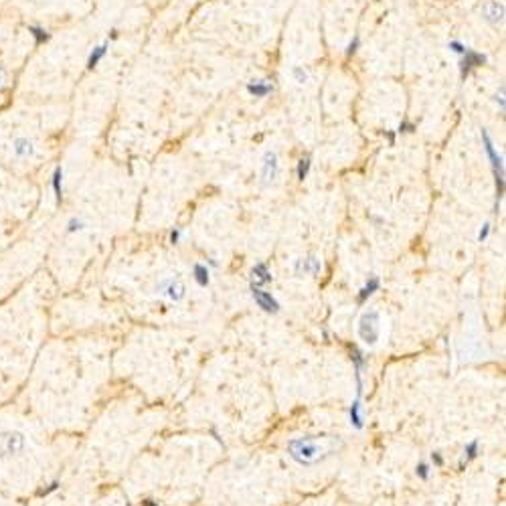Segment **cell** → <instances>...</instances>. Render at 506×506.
<instances>
[{
  "label": "cell",
  "instance_id": "30bf717a",
  "mask_svg": "<svg viewBox=\"0 0 506 506\" xmlns=\"http://www.w3.org/2000/svg\"><path fill=\"white\" fill-rule=\"evenodd\" d=\"M245 91L251 97H267L276 91V85L272 83V79H257V81H249L245 85Z\"/></svg>",
  "mask_w": 506,
  "mask_h": 506
},
{
  "label": "cell",
  "instance_id": "8fae6325",
  "mask_svg": "<svg viewBox=\"0 0 506 506\" xmlns=\"http://www.w3.org/2000/svg\"><path fill=\"white\" fill-rule=\"evenodd\" d=\"M320 269H322V261H320L316 255L312 257H306V259H298L294 263V272L296 276H302V274H310V276H318Z\"/></svg>",
  "mask_w": 506,
  "mask_h": 506
},
{
  "label": "cell",
  "instance_id": "7a4b0ae2",
  "mask_svg": "<svg viewBox=\"0 0 506 506\" xmlns=\"http://www.w3.org/2000/svg\"><path fill=\"white\" fill-rule=\"evenodd\" d=\"M480 138H482V146H484V152L488 160H490V166H492V172H494V180H496V198L500 200L504 197V160L502 156L498 154V150L494 146V140L492 136L488 134L486 128L480 130Z\"/></svg>",
  "mask_w": 506,
  "mask_h": 506
},
{
  "label": "cell",
  "instance_id": "3957f363",
  "mask_svg": "<svg viewBox=\"0 0 506 506\" xmlns=\"http://www.w3.org/2000/svg\"><path fill=\"white\" fill-rule=\"evenodd\" d=\"M27 450V437L16 429H0V460H12Z\"/></svg>",
  "mask_w": 506,
  "mask_h": 506
},
{
  "label": "cell",
  "instance_id": "9c48e42d",
  "mask_svg": "<svg viewBox=\"0 0 506 506\" xmlns=\"http://www.w3.org/2000/svg\"><path fill=\"white\" fill-rule=\"evenodd\" d=\"M251 296H253V300H255V304L263 310V312H267V314H278L280 312V302L269 294V292H265V290H261L259 285H253L251 283Z\"/></svg>",
  "mask_w": 506,
  "mask_h": 506
},
{
  "label": "cell",
  "instance_id": "d4e9b609",
  "mask_svg": "<svg viewBox=\"0 0 506 506\" xmlns=\"http://www.w3.org/2000/svg\"><path fill=\"white\" fill-rule=\"evenodd\" d=\"M448 49L451 51V53H455V55H460V57H462V55L466 53V51H468L470 47H468V45H464L460 39H451V41L448 43Z\"/></svg>",
  "mask_w": 506,
  "mask_h": 506
},
{
  "label": "cell",
  "instance_id": "5b68a950",
  "mask_svg": "<svg viewBox=\"0 0 506 506\" xmlns=\"http://www.w3.org/2000/svg\"><path fill=\"white\" fill-rule=\"evenodd\" d=\"M280 176V158L274 150H265L261 158V184H274Z\"/></svg>",
  "mask_w": 506,
  "mask_h": 506
},
{
  "label": "cell",
  "instance_id": "d6986e66",
  "mask_svg": "<svg viewBox=\"0 0 506 506\" xmlns=\"http://www.w3.org/2000/svg\"><path fill=\"white\" fill-rule=\"evenodd\" d=\"M310 168H312V158H310V156H302V158L298 160V166H296V176H298V180H300V182H304V180L308 178Z\"/></svg>",
  "mask_w": 506,
  "mask_h": 506
},
{
  "label": "cell",
  "instance_id": "9a60e30c",
  "mask_svg": "<svg viewBox=\"0 0 506 506\" xmlns=\"http://www.w3.org/2000/svg\"><path fill=\"white\" fill-rule=\"evenodd\" d=\"M12 150L19 158H28L32 154V142L28 138H16L12 142Z\"/></svg>",
  "mask_w": 506,
  "mask_h": 506
},
{
  "label": "cell",
  "instance_id": "ffe728a7",
  "mask_svg": "<svg viewBox=\"0 0 506 506\" xmlns=\"http://www.w3.org/2000/svg\"><path fill=\"white\" fill-rule=\"evenodd\" d=\"M106 53H108V43L95 47V49L91 51V53H89V59H87V67H89V69H93V67L106 57Z\"/></svg>",
  "mask_w": 506,
  "mask_h": 506
},
{
  "label": "cell",
  "instance_id": "f546056e",
  "mask_svg": "<svg viewBox=\"0 0 506 506\" xmlns=\"http://www.w3.org/2000/svg\"><path fill=\"white\" fill-rule=\"evenodd\" d=\"M180 237H182V231H180L178 227H174V229L170 231V243H172V245H178Z\"/></svg>",
  "mask_w": 506,
  "mask_h": 506
},
{
  "label": "cell",
  "instance_id": "f1b7e54d",
  "mask_svg": "<svg viewBox=\"0 0 506 506\" xmlns=\"http://www.w3.org/2000/svg\"><path fill=\"white\" fill-rule=\"evenodd\" d=\"M415 130V124L413 122H407V120H403L401 124H399V128L395 130L397 134H411Z\"/></svg>",
  "mask_w": 506,
  "mask_h": 506
},
{
  "label": "cell",
  "instance_id": "cb8c5ba5",
  "mask_svg": "<svg viewBox=\"0 0 506 506\" xmlns=\"http://www.w3.org/2000/svg\"><path fill=\"white\" fill-rule=\"evenodd\" d=\"M359 49H361V35H359V32H354L352 39H350V41H348V45H346V51H344V53H346V57H352Z\"/></svg>",
  "mask_w": 506,
  "mask_h": 506
},
{
  "label": "cell",
  "instance_id": "4fadbf2b",
  "mask_svg": "<svg viewBox=\"0 0 506 506\" xmlns=\"http://www.w3.org/2000/svg\"><path fill=\"white\" fill-rule=\"evenodd\" d=\"M348 419H350V425L354 427V429H363V405H361V399H354L352 401V405H350V409H348Z\"/></svg>",
  "mask_w": 506,
  "mask_h": 506
},
{
  "label": "cell",
  "instance_id": "603a6c76",
  "mask_svg": "<svg viewBox=\"0 0 506 506\" xmlns=\"http://www.w3.org/2000/svg\"><path fill=\"white\" fill-rule=\"evenodd\" d=\"M415 476H417L419 480L427 482V480H429V476H431V466H429L427 462H419V464L415 466Z\"/></svg>",
  "mask_w": 506,
  "mask_h": 506
},
{
  "label": "cell",
  "instance_id": "6da1fadb",
  "mask_svg": "<svg viewBox=\"0 0 506 506\" xmlns=\"http://www.w3.org/2000/svg\"><path fill=\"white\" fill-rule=\"evenodd\" d=\"M326 440L324 435H302V437H294L288 442V453L294 462H298L300 466H314L318 462L326 460L328 455H332L334 448H324L322 442Z\"/></svg>",
  "mask_w": 506,
  "mask_h": 506
},
{
  "label": "cell",
  "instance_id": "277c9868",
  "mask_svg": "<svg viewBox=\"0 0 506 506\" xmlns=\"http://www.w3.org/2000/svg\"><path fill=\"white\" fill-rule=\"evenodd\" d=\"M359 338L368 344V346H375L381 338V314L379 310H366L361 318H359Z\"/></svg>",
  "mask_w": 506,
  "mask_h": 506
},
{
  "label": "cell",
  "instance_id": "2e32d148",
  "mask_svg": "<svg viewBox=\"0 0 506 506\" xmlns=\"http://www.w3.org/2000/svg\"><path fill=\"white\" fill-rule=\"evenodd\" d=\"M193 276H195V281L200 285V288H207L209 281H211V272H209V267H207V265H202V263H195V267H193Z\"/></svg>",
  "mask_w": 506,
  "mask_h": 506
},
{
  "label": "cell",
  "instance_id": "4dcf8cb0",
  "mask_svg": "<svg viewBox=\"0 0 506 506\" xmlns=\"http://www.w3.org/2000/svg\"><path fill=\"white\" fill-rule=\"evenodd\" d=\"M431 462H433V466H444V458L440 455V451H433V453H431Z\"/></svg>",
  "mask_w": 506,
  "mask_h": 506
},
{
  "label": "cell",
  "instance_id": "44dd1931",
  "mask_svg": "<svg viewBox=\"0 0 506 506\" xmlns=\"http://www.w3.org/2000/svg\"><path fill=\"white\" fill-rule=\"evenodd\" d=\"M290 73H292V79L298 83V85H304V83H308V79H310L308 69L304 65H294Z\"/></svg>",
  "mask_w": 506,
  "mask_h": 506
},
{
  "label": "cell",
  "instance_id": "484cf974",
  "mask_svg": "<svg viewBox=\"0 0 506 506\" xmlns=\"http://www.w3.org/2000/svg\"><path fill=\"white\" fill-rule=\"evenodd\" d=\"M59 486H61V482L59 480H53V482H49L45 488H41V490H37V496L39 498H43V496H49V494H53V492H57L59 490Z\"/></svg>",
  "mask_w": 506,
  "mask_h": 506
},
{
  "label": "cell",
  "instance_id": "7402d4cb",
  "mask_svg": "<svg viewBox=\"0 0 506 506\" xmlns=\"http://www.w3.org/2000/svg\"><path fill=\"white\" fill-rule=\"evenodd\" d=\"M494 104L498 106L500 113L506 112V87H504V83H500V87H498L496 93H494Z\"/></svg>",
  "mask_w": 506,
  "mask_h": 506
},
{
  "label": "cell",
  "instance_id": "e0dca14e",
  "mask_svg": "<svg viewBox=\"0 0 506 506\" xmlns=\"http://www.w3.org/2000/svg\"><path fill=\"white\" fill-rule=\"evenodd\" d=\"M478 451H480V442L478 440H472L470 444H466V448H464V458H462V462H460V470H464V466H468L472 460L478 455Z\"/></svg>",
  "mask_w": 506,
  "mask_h": 506
},
{
  "label": "cell",
  "instance_id": "1f68e13d",
  "mask_svg": "<svg viewBox=\"0 0 506 506\" xmlns=\"http://www.w3.org/2000/svg\"><path fill=\"white\" fill-rule=\"evenodd\" d=\"M385 136H387V142H389L391 146H395V142H397V132H395V130L385 132Z\"/></svg>",
  "mask_w": 506,
  "mask_h": 506
},
{
  "label": "cell",
  "instance_id": "7c38bea8",
  "mask_svg": "<svg viewBox=\"0 0 506 506\" xmlns=\"http://www.w3.org/2000/svg\"><path fill=\"white\" fill-rule=\"evenodd\" d=\"M251 274H253V285H259V288H261L263 283L274 281V276H272V272H269L267 263H263V261L255 263V267L251 269Z\"/></svg>",
  "mask_w": 506,
  "mask_h": 506
},
{
  "label": "cell",
  "instance_id": "ba28073f",
  "mask_svg": "<svg viewBox=\"0 0 506 506\" xmlns=\"http://www.w3.org/2000/svg\"><path fill=\"white\" fill-rule=\"evenodd\" d=\"M504 16H506V6L502 0H488V2L482 6V19L484 23L498 27L504 23Z\"/></svg>",
  "mask_w": 506,
  "mask_h": 506
},
{
  "label": "cell",
  "instance_id": "d6a6232c",
  "mask_svg": "<svg viewBox=\"0 0 506 506\" xmlns=\"http://www.w3.org/2000/svg\"><path fill=\"white\" fill-rule=\"evenodd\" d=\"M144 506H156V504L152 502V500H146V502H144Z\"/></svg>",
  "mask_w": 506,
  "mask_h": 506
},
{
  "label": "cell",
  "instance_id": "8992f818",
  "mask_svg": "<svg viewBox=\"0 0 506 506\" xmlns=\"http://www.w3.org/2000/svg\"><path fill=\"white\" fill-rule=\"evenodd\" d=\"M156 294H162L166 296L168 300L172 302H180L184 296H187V288H184V283L180 281V278H166L162 280L158 285H156Z\"/></svg>",
  "mask_w": 506,
  "mask_h": 506
},
{
  "label": "cell",
  "instance_id": "ac0fdd59",
  "mask_svg": "<svg viewBox=\"0 0 506 506\" xmlns=\"http://www.w3.org/2000/svg\"><path fill=\"white\" fill-rule=\"evenodd\" d=\"M51 184H53V193H55V198L57 202L63 200V168L57 166L53 170V176H51Z\"/></svg>",
  "mask_w": 506,
  "mask_h": 506
},
{
  "label": "cell",
  "instance_id": "5bb4252c",
  "mask_svg": "<svg viewBox=\"0 0 506 506\" xmlns=\"http://www.w3.org/2000/svg\"><path fill=\"white\" fill-rule=\"evenodd\" d=\"M379 288H381V280H379L377 276H373V278H370V280L363 285V288H361V292H359V296H357V302H359V304H365Z\"/></svg>",
  "mask_w": 506,
  "mask_h": 506
},
{
  "label": "cell",
  "instance_id": "4316f807",
  "mask_svg": "<svg viewBox=\"0 0 506 506\" xmlns=\"http://www.w3.org/2000/svg\"><path fill=\"white\" fill-rule=\"evenodd\" d=\"M83 227H85V223H83V219H79V217H71L69 221H67V233H77Z\"/></svg>",
  "mask_w": 506,
  "mask_h": 506
},
{
  "label": "cell",
  "instance_id": "52a82bcc",
  "mask_svg": "<svg viewBox=\"0 0 506 506\" xmlns=\"http://www.w3.org/2000/svg\"><path fill=\"white\" fill-rule=\"evenodd\" d=\"M486 63H488V57L484 53L474 51V49H468L466 53L462 55V59H460V77L466 79L472 73V69H476V67H484Z\"/></svg>",
  "mask_w": 506,
  "mask_h": 506
},
{
  "label": "cell",
  "instance_id": "e575fe53",
  "mask_svg": "<svg viewBox=\"0 0 506 506\" xmlns=\"http://www.w3.org/2000/svg\"><path fill=\"white\" fill-rule=\"evenodd\" d=\"M23 506H28V504H23Z\"/></svg>",
  "mask_w": 506,
  "mask_h": 506
},
{
  "label": "cell",
  "instance_id": "836d02e7",
  "mask_svg": "<svg viewBox=\"0 0 506 506\" xmlns=\"http://www.w3.org/2000/svg\"><path fill=\"white\" fill-rule=\"evenodd\" d=\"M2 77H4V71L0 69V85H2Z\"/></svg>",
  "mask_w": 506,
  "mask_h": 506
},
{
  "label": "cell",
  "instance_id": "83f0119b",
  "mask_svg": "<svg viewBox=\"0 0 506 506\" xmlns=\"http://www.w3.org/2000/svg\"><path fill=\"white\" fill-rule=\"evenodd\" d=\"M490 223H484L482 227H480V231H478V243H484V241H488V237H490Z\"/></svg>",
  "mask_w": 506,
  "mask_h": 506
}]
</instances>
